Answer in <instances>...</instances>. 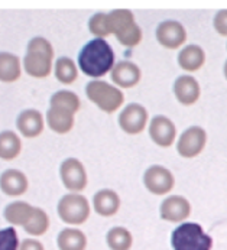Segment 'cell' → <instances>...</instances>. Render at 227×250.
Returning <instances> with one entry per match:
<instances>
[{"instance_id": "obj_26", "label": "cell", "mask_w": 227, "mask_h": 250, "mask_svg": "<svg viewBox=\"0 0 227 250\" xmlns=\"http://www.w3.org/2000/svg\"><path fill=\"white\" fill-rule=\"evenodd\" d=\"M55 77L62 84H73L78 77L76 62L71 58L61 57L55 62Z\"/></svg>"}, {"instance_id": "obj_20", "label": "cell", "mask_w": 227, "mask_h": 250, "mask_svg": "<svg viewBox=\"0 0 227 250\" xmlns=\"http://www.w3.org/2000/svg\"><path fill=\"white\" fill-rule=\"evenodd\" d=\"M34 211H35V207H32L31 204L25 201H15V203H10L4 208V218L12 226L25 227L32 218Z\"/></svg>"}, {"instance_id": "obj_31", "label": "cell", "mask_w": 227, "mask_h": 250, "mask_svg": "<svg viewBox=\"0 0 227 250\" xmlns=\"http://www.w3.org/2000/svg\"><path fill=\"white\" fill-rule=\"evenodd\" d=\"M19 237L15 227L0 230V250H19Z\"/></svg>"}, {"instance_id": "obj_10", "label": "cell", "mask_w": 227, "mask_h": 250, "mask_svg": "<svg viewBox=\"0 0 227 250\" xmlns=\"http://www.w3.org/2000/svg\"><path fill=\"white\" fill-rule=\"evenodd\" d=\"M156 41L166 49H178L187 41V31L178 21H164L156 28Z\"/></svg>"}, {"instance_id": "obj_6", "label": "cell", "mask_w": 227, "mask_h": 250, "mask_svg": "<svg viewBox=\"0 0 227 250\" xmlns=\"http://www.w3.org/2000/svg\"><path fill=\"white\" fill-rule=\"evenodd\" d=\"M144 184L153 195H165L174 189L175 178L168 168L162 165H152L144 174Z\"/></svg>"}, {"instance_id": "obj_22", "label": "cell", "mask_w": 227, "mask_h": 250, "mask_svg": "<svg viewBox=\"0 0 227 250\" xmlns=\"http://www.w3.org/2000/svg\"><path fill=\"white\" fill-rule=\"evenodd\" d=\"M21 60L10 52H0V81L15 83L21 78Z\"/></svg>"}, {"instance_id": "obj_28", "label": "cell", "mask_w": 227, "mask_h": 250, "mask_svg": "<svg viewBox=\"0 0 227 250\" xmlns=\"http://www.w3.org/2000/svg\"><path fill=\"white\" fill-rule=\"evenodd\" d=\"M109 21H110L112 35L116 36L124 28H127L135 22V16L129 9H114L109 13Z\"/></svg>"}, {"instance_id": "obj_17", "label": "cell", "mask_w": 227, "mask_h": 250, "mask_svg": "<svg viewBox=\"0 0 227 250\" xmlns=\"http://www.w3.org/2000/svg\"><path fill=\"white\" fill-rule=\"evenodd\" d=\"M93 207L102 217H112L120 208V197L113 189H100L93 197Z\"/></svg>"}, {"instance_id": "obj_7", "label": "cell", "mask_w": 227, "mask_h": 250, "mask_svg": "<svg viewBox=\"0 0 227 250\" xmlns=\"http://www.w3.org/2000/svg\"><path fill=\"white\" fill-rule=\"evenodd\" d=\"M148 110L142 104H127L119 114V126L127 135H139L148 125Z\"/></svg>"}, {"instance_id": "obj_8", "label": "cell", "mask_w": 227, "mask_h": 250, "mask_svg": "<svg viewBox=\"0 0 227 250\" xmlns=\"http://www.w3.org/2000/svg\"><path fill=\"white\" fill-rule=\"evenodd\" d=\"M207 145V132L200 126H191L184 133H181L178 142H177V150L183 158H195L198 156Z\"/></svg>"}, {"instance_id": "obj_32", "label": "cell", "mask_w": 227, "mask_h": 250, "mask_svg": "<svg viewBox=\"0 0 227 250\" xmlns=\"http://www.w3.org/2000/svg\"><path fill=\"white\" fill-rule=\"evenodd\" d=\"M213 26L219 35L226 36L227 38V9H222L216 13Z\"/></svg>"}, {"instance_id": "obj_34", "label": "cell", "mask_w": 227, "mask_h": 250, "mask_svg": "<svg viewBox=\"0 0 227 250\" xmlns=\"http://www.w3.org/2000/svg\"><path fill=\"white\" fill-rule=\"evenodd\" d=\"M223 72H225V77H226V80H227V61H226V64H225V68H223Z\"/></svg>"}, {"instance_id": "obj_27", "label": "cell", "mask_w": 227, "mask_h": 250, "mask_svg": "<svg viewBox=\"0 0 227 250\" xmlns=\"http://www.w3.org/2000/svg\"><path fill=\"white\" fill-rule=\"evenodd\" d=\"M23 229H25V231H26L28 234H31V236H35V237L42 236V234H45V233L48 231V229H49V217H48V214H46L42 208L35 207V211H34L32 218L29 220V223H28Z\"/></svg>"}, {"instance_id": "obj_21", "label": "cell", "mask_w": 227, "mask_h": 250, "mask_svg": "<svg viewBox=\"0 0 227 250\" xmlns=\"http://www.w3.org/2000/svg\"><path fill=\"white\" fill-rule=\"evenodd\" d=\"M57 245L60 250H85L87 249V236L78 229L67 227L58 234Z\"/></svg>"}, {"instance_id": "obj_3", "label": "cell", "mask_w": 227, "mask_h": 250, "mask_svg": "<svg viewBox=\"0 0 227 250\" xmlns=\"http://www.w3.org/2000/svg\"><path fill=\"white\" fill-rule=\"evenodd\" d=\"M171 245L174 250H211L213 239L198 223L186 221L174 229Z\"/></svg>"}, {"instance_id": "obj_12", "label": "cell", "mask_w": 227, "mask_h": 250, "mask_svg": "<svg viewBox=\"0 0 227 250\" xmlns=\"http://www.w3.org/2000/svg\"><path fill=\"white\" fill-rule=\"evenodd\" d=\"M161 218L168 223H186L191 215V204L183 195H171L165 198L159 207Z\"/></svg>"}, {"instance_id": "obj_11", "label": "cell", "mask_w": 227, "mask_h": 250, "mask_svg": "<svg viewBox=\"0 0 227 250\" xmlns=\"http://www.w3.org/2000/svg\"><path fill=\"white\" fill-rule=\"evenodd\" d=\"M149 136L159 147H169L177 139V126L166 116H155L149 122Z\"/></svg>"}, {"instance_id": "obj_15", "label": "cell", "mask_w": 227, "mask_h": 250, "mask_svg": "<svg viewBox=\"0 0 227 250\" xmlns=\"http://www.w3.org/2000/svg\"><path fill=\"white\" fill-rule=\"evenodd\" d=\"M43 126H45L43 117H42V114L39 113L38 110H35V108L23 110L18 116V120H16L18 130L25 138H29V139L38 138L39 135L43 132Z\"/></svg>"}, {"instance_id": "obj_29", "label": "cell", "mask_w": 227, "mask_h": 250, "mask_svg": "<svg viewBox=\"0 0 227 250\" xmlns=\"http://www.w3.org/2000/svg\"><path fill=\"white\" fill-rule=\"evenodd\" d=\"M88 29L96 38L104 39L106 36L112 35L109 13H96L94 16H91V19L88 21Z\"/></svg>"}, {"instance_id": "obj_23", "label": "cell", "mask_w": 227, "mask_h": 250, "mask_svg": "<svg viewBox=\"0 0 227 250\" xmlns=\"http://www.w3.org/2000/svg\"><path fill=\"white\" fill-rule=\"evenodd\" d=\"M22 150V142L19 136L12 130L0 132V159L13 161Z\"/></svg>"}, {"instance_id": "obj_14", "label": "cell", "mask_w": 227, "mask_h": 250, "mask_svg": "<svg viewBox=\"0 0 227 250\" xmlns=\"http://www.w3.org/2000/svg\"><path fill=\"white\" fill-rule=\"evenodd\" d=\"M174 96L183 106H192L200 100V83L192 75H180L174 83Z\"/></svg>"}, {"instance_id": "obj_5", "label": "cell", "mask_w": 227, "mask_h": 250, "mask_svg": "<svg viewBox=\"0 0 227 250\" xmlns=\"http://www.w3.org/2000/svg\"><path fill=\"white\" fill-rule=\"evenodd\" d=\"M60 218L70 226L84 224L90 217V204L88 200L81 194H67L64 195L57 207Z\"/></svg>"}, {"instance_id": "obj_9", "label": "cell", "mask_w": 227, "mask_h": 250, "mask_svg": "<svg viewBox=\"0 0 227 250\" xmlns=\"http://www.w3.org/2000/svg\"><path fill=\"white\" fill-rule=\"evenodd\" d=\"M60 175L62 179L64 187L68 191H73L74 194H78L87 187V171L84 165L77 158H68L61 164Z\"/></svg>"}, {"instance_id": "obj_4", "label": "cell", "mask_w": 227, "mask_h": 250, "mask_svg": "<svg viewBox=\"0 0 227 250\" xmlns=\"http://www.w3.org/2000/svg\"><path fill=\"white\" fill-rule=\"evenodd\" d=\"M85 94L91 103L107 114L114 113L124 103V94L119 87L100 80L90 81L85 87Z\"/></svg>"}, {"instance_id": "obj_1", "label": "cell", "mask_w": 227, "mask_h": 250, "mask_svg": "<svg viewBox=\"0 0 227 250\" xmlns=\"http://www.w3.org/2000/svg\"><path fill=\"white\" fill-rule=\"evenodd\" d=\"M78 67L91 78H100L107 72H112L114 67L113 48L106 39H91L80 51Z\"/></svg>"}, {"instance_id": "obj_18", "label": "cell", "mask_w": 227, "mask_h": 250, "mask_svg": "<svg viewBox=\"0 0 227 250\" xmlns=\"http://www.w3.org/2000/svg\"><path fill=\"white\" fill-rule=\"evenodd\" d=\"M74 114L68 110L58 107H49L46 111V123L49 129L58 135H65L74 127Z\"/></svg>"}, {"instance_id": "obj_30", "label": "cell", "mask_w": 227, "mask_h": 250, "mask_svg": "<svg viewBox=\"0 0 227 250\" xmlns=\"http://www.w3.org/2000/svg\"><path fill=\"white\" fill-rule=\"evenodd\" d=\"M117 41L123 45V46H127V48H135L138 46L141 42H142V38H144V34H142V29L141 26L133 22L132 25H129L127 28H124L122 32H119L117 35Z\"/></svg>"}, {"instance_id": "obj_2", "label": "cell", "mask_w": 227, "mask_h": 250, "mask_svg": "<svg viewBox=\"0 0 227 250\" xmlns=\"http://www.w3.org/2000/svg\"><path fill=\"white\" fill-rule=\"evenodd\" d=\"M54 48L51 42L42 36H35L29 41L23 67L28 75L34 78H46L52 71Z\"/></svg>"}, {"instance_id": "obj_16", "label": "cell", "mask_w": 227, "mask_h": 250, "mask_svg": "<svg viewBox=\"0 0 227 250\" xmlns=\"http://www.w3.org/2000/svg\"><path fill=\"white\" fill-rule=\"evenodd\" d=\"M29 188L26 175L19 169H6L0 175V189L10 197L23 195Z\"/></svg>"}, {"instance_id": "obj_13", "label": "cell", "mask_w": 227, "mask_h": 250, "mask_svg": "<svg viewBox=\"0 0 227 250\" xmlns=\"http://www.w3.org/2000/svg\"><path fill=\"white\" fill-rule=\"evenodd\" d=\"M112 81L119 88H133L142 80V71L132 61H120L112 70Z\"/></svg>"}, {"instance_id": "obj_19", "label": "cell", "mask_w": 227, "mask_h": 250, "mask_svg": "<svg viewBox=\"0 0 227 250\" xmlns=\"http://www.w3.org/2000/svg\"><path fill=\"white\" fill-rule=\"evenodd\" d=\"M178 64L184 71H198L206 64V52L200 45H187L178 54Z\"/></svg>"}, {"instance_id": "obj_33", "label": "cell", "mask_w": 227, "mask_h": 250, "mask_svg": "<svg viewBox=\"0 0 227 250\" xmlns=\"http://www.w3.org/2000/svg\"><path fill=\"white\" fill-rule=\"evenodd\" d=\"M19 250H45V248L37 239H25L21 243Z\"/></svg>"}, {"instance_id": "obj_25", "label": "cell", "mask_w": 227, "mask_h": 250, "mask_svg": "<svg viewBox=\"0 0 227 250\" xmlns=\"http://www.w3.org/2000/svg\"><path fill=\"white\" fill-rule=\"evenodd\" d=\"M49 104H51V107H58L64 108V110H68V111H71L73 114H76L77 111L80 110V107H81L80 97L77 96L76 93L68 91V90L57 91V93L51 97Z\"/></svg>"}, {"instance_id": "obj_24", "label": "cell", "mask_w": 227, "mask_h": 250, "mask_svg": "<svg viewBox=\"0 0 227 250\" xmlns=\"http://www.w3.org/2000/svg\"><path fill=\"white\" fill-rule=\"evenodd\" d=\"M107 246L112 250H130L133 246V236L126 227H113L106 236Z\"/></svg>"}]
</instances>
